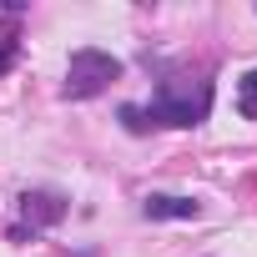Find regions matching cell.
I'll use <instances>...</instances> for the list:
<instances>
[{
	"mask_svg": "<svg viewBox=\"0 0 257 257\" xmlns=\"http://www.w3.org/2000/svg\"><path fill=\"white\" fill-rule=\"evenodd\" d=\"M212 111V81L207 76H167L147 106H121V126L132 137L152 126H202Z\"/></svg>",
	"mask_w": 257,
	"mask_h": 257,
	"instance_id": "cell-1",
	"label": "cell"
},
{
	"mask_svg": "<svg viewBox=\"0 0 257 257\" xmlns=\"http://www.w3.org/2000/svg\"><path fill=\"white\" fill-rule=\"evenodd\" d=\"M121 76V61L111 56V51H96V46H86V51H76L71 56V66H66V101H91V96H101L111 81Z\"/></svg>",
	"mask_w": 257,
	"mask_h": 257,
	"instance_id": "cell-2",
	"label": "cell"
},
{
	"mask_svg": "<svg viewBox=\"0 0 257 257\" xmlns=\"http://www.w3.org/2000/svg\"><path fill=\"white\" fill-rule=\"evenodd\" d=\"M71 212V202L61 197V192H26L21 197V222L36 232V227H56L61 217Z\"/></svg>",
	"mask_w": 257,
	"mask_h": 257,
	"instance_id": "cell-3",
	"label": "cell"
},
{
	"mask_svg": "<svg viewBox=\"0 0 257 257\" xmlns=\"http://www.w3.org/2000/svg\"><path fill=\"white\" fill-rule=\"evenodd\" d=\"M142 212H147L152 222H192V217H202V202H192V197H172V192H147Z\"/></svg>",
	"mask_w": 257,
	"mask_h": 257,
	"instance_id": "cell-4",
	"label": "cell"
},
{
	"mask_svg": "<svg viewBox=\"0 0 257 257\" xmlns=\"http://www.w3.org/2000/svg\"><path fill=\"white\" fill-rule=\"evenodd\" d=\"M237 111H242V116H257V71L242 76V86H237Z\"/></svg>",
	"mask_w": 257,
	"mask_h": 257,
	"instance_id": "cell-5",
	"label": "cell"
},
{
	"mask_svg": "<svg viewBox=\"0 0 257 257\" xmlns=\"http://www.w3.org/2000/svg\"><path fill=\"white\" fill-rule=\"evenodd\" d=\"M16 66V41H0V76Z\"/></svg>",
	"mask_w": 257,
	"mask_h": 257,
	"instance_id": "cell-6",
	"label": "cell"
}]
</instances>
